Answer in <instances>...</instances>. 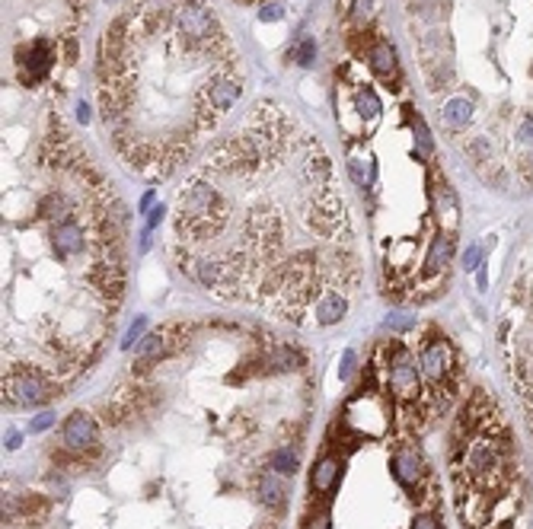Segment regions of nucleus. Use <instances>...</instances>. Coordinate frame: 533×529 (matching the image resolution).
<instances>
[{
	"mask_svg": "<svg viewBox=\"0 0 533 529\" xmlns=\"http://www.w3.org/2000/svg\"><path fill=\"white\" fill-rule=\"evenodd\" d=\"M61 396V386L32 367H6L4 373V398L10 405H45Z\"/></svg>",
	"mask_w": 533,
	"mask_h": 529,
	"instance_id": "nucleus-1",
	"label": "nucleus"
},
{
	"mask_svg": "<svg viewBox=\"0 0 533 529\" xmlns=\"http://www.w3.org/2000/svg\"><path fill=\"white\" fill-rule=\"evenodd\" d=\"M419 370L422 367H415V357L402 345H396L393 351H389V389L396 393L399 402H415V398H419V393H422Z\"/></svg>",
	"mask_w": 533,
	"mask_h": 529,
	"instance_id": "nucleus-2",
	"label": "nucleus"
},
{
	"mask_svg": "<svg viewBox=\"0 0 533 529\" xmlns=\"http://www.w3.org/2000/svg\"><path fill=\"white\" fill-rule=\"evenodd\" d=\"M419 367H422V373H425V380L444 383L450 367H454V351H450V345L444 338H428L419 351Z\"/></svg>",
	"mask_w": 533,
	"mask_h": 529,
	"instance_id": "nucleus-3",
	"label": "nucleus"
},
{
	"mask_svg": "<svg viewBox=\"0 0 533 529\" xmlns=\"http://www.w3.org/2000/svg\"><path fill=\"white\" fill-rule=\"evenodd\" d=\"M467 465L476 478L492 482V475H498V469H502V443L489 440V437H479V440L469 446Z\"/></svg>",
	"mask_w": 533,
	"mask_h": 529,
	"instance_id": "nucleus-4",
	"label": "nucleus"
},
{
	"mask_svg": "<svg viewBox=\"0 0 533 529\" xmlns=\"http://www.w3.org/2000/svg\"><path fill=\"white\" fill-rule=\"evenodd\" d=\"M61 440H64V446L74 450V453L93 450V446H96V421H93L86 411H74V415L64 421Z\"/></svg>",
	"mask_w": 533,
	"mask_h": 529,
	"instance_id": "nucleus-5",
	"label": "nucleus"
},
{
	"mask_svg": "<svg viewBox=\"0 0 533 529\" xmlns=\"http://www.w3.org/2000/svg\"><path fill=\"white\" fill-rule=\"evenodd\" d=\"M393 475H396V482L406 485V488L419 485V478H422V456H419V450H415L412 443H402L399 450L393 453Z\"/></svg>",
	"mask_w": 533,
	"mask_h": 529,
	"instance_id": "nucleus-6",
	"label": "nucleus"
},
{
	"mask_svg": "<svg viewBox=\"0 0 533 529\" xmlns=\"http://www.w3.org/2000/svg\"><path fill=\"white\" fill-rule=\"evenodd\" d=\"M450 258H454V239H450L447 233H437V239H432V249H428V256H425L422 274H425V278H434V274H441L444 268L450 265Z\"/></svg>",
	"mask_w": 533,
	"mask_h": 529,
	"instance_id": "nucleus-7",
	"label": "nucleus"
},
{
	"mask_svg": "<svg viewBox=\"0 0 533 529\" xmlns=\"http://www.w3.org/2000/svg\"><path fill=\"white\" fill-rule=\"evenodd\" d=\"M339 478H342V459L339 456L319 459L317 469H313V475H310V491H317V494L332 491V488L339 485Z\"/></svg>",
	"mask_w": 533,
	"mask_h": 529,
	"instance_id": "nucleus-8",
	"label": "nucleus"
},
{
	"mask_svg": "<svg viewBox=\"0 0 533 529\" xmlns=\"http://www.w3.org/2000/svg\"><path fill=\"white\" fill-rule=\"evenodd\" d=\"M259 498H262L265 507H272V510H282L284 507V498H288V485H284V478L278 475V472H262V478H259Z\"/></svg>",
	"mask_w": 533,
	"mask_h": 529,
	"instance_id": "nucleus-9",
	"label": "nucleus"
},
{
	"mask_svg": "<svg viewBox=\"0 0 533 529\" xmlns=\"http://www.w3.org/2000/svg\"><path fill=\"white\" fill-rule=\"evenodd\" d=\"M51 61H54V51H51V45L49 42H32V48L26 51V71H29V77L32 80H42L45 74H49V67H51Z\"/></svg>",
	"mask_w": 533,
	"mask_h": 529,
	"instance_id": "nucleus-10",
	"label": "nucleus"
},
{
	"mask_svg": "<svg viewBox=\"0 0 533 529\" xmlns=\"http://www.w3.org/2000/svg\"><path fill=\"white\" fill-rule=\"evenodd\" d=\"M371 67L380 74V77H389L396 74V51L389 42H377L371 48Z\"/></svg>",
	"mask_w": 533,
	"mask_h": 529,
	"instance_id": "nucleus-11",
	"label": "nucleus"
},
{
	"mask_svg": "<svg viewBox=\"0 0 533 529\" xmlns=\"http://www.w3.org/2000/svg\"><path fill=\"white\" fill-rule=\"evenodd\" d=\"M269 465H272V472H278V475H294V472L300 469V453L294 450V446H282V450L272 453Z\"/></svg>",
	"mask_w": 533,
	"mask_h": 529,
	"instance_id": "nucleus-12",
	"label": "nucleus"
},
{
	"mask_svg": "<svg viewBox=\"0 0 533 529\" xmlns=\"http://www.w3.org/2000/svg\"><path fill=\"white\" fill-rule=\"evenodd\" d=\"M444 119H447V125L463 128L469 119H473V102H467V99H450L447 106H444Z\"/></svg>",
	"mask_w": 533,
	"mask_h": 529,
	"instance_id": "nucleus-13",
	"label": "nucleus"
},
{
	"mask_svg": "<svg viewBox=\"0 0 533 529\" xmlns=\"http://www.w3.org/2000/svg\"><path fill=\"white\" fill-rule=\"evenodd\" d=\"M354 106H358V112L364 115V119H377L380 115V99L377 93H374L371 86H361L358 96H354Z\"/></svg>",
	"mask_w": 533,
	"mask_h": 529,
	"instance_id": "nucleus-14",
	"label": "nucleus"
},
{
	"mask_svg": "<svg viewBox=\"0 0 533 529\" xmlns=\"http://www.w3.org/2000/svg\"><path fill=\"white\" fill-rule=\"evenodd\" d=\"M313 58H317V42H313L310 36L300 39L297 48H294V61H297L300 67H310V64H313Z\"/></svg>",
	"mask_w": 533,
	"mask_h": 529,
	"instance_id": "nucleus-15",
	"label": "nucleus"
},
{
	"mask_svg": "<svg viewBox=\"0 0 533 529\" xmlns=\"http://www.w3.org/2000/svg\"><path fill=\"white\" fill-rule=\"evenodd\" d=\"M352 176H354V182H358V185L371 182V163H364V160H352Z\"/></svg>",
	"mask_w": 533,
	"mask_h": 529,
	"instance_id": "nucleus-16",
	"label": "nucleus"
},
{
	"mask_svg": "<svg viewBox=\"0 0 533 529\" xmlns=\"http://www.w3.org/2000/svg\"><path fill=\"white\" fill-rule=\"evenodd\" d=\"M282 16H284L282 4H265L262 10H259V19H262V23H275V19H282Z\"/></svg>",
	"mask_w": 533,
	"mask_h": 529,
	"instance_id": "nucleus-17",
	"label": "nucleus"
},
{
	"mask_svg": "<svg viewBox=\"0 0 533 529\" xmlns=\"http://www.w3.org/2000/svg\"><path fill=\"white\" fill-rule=\"evenodd\" d=\"M144 328H147V319H138V322H134V326L128 328V335H125V341H121V348H125V351H128V348H131L134 341H138L141 335H144Z\"/></svg>",
	"mask_w": 533,
	"mask_h": 529,
	"instance_id": "nucleus-18",
	"label": "nucleus"
},
{
	"mask_svg": "<svg viewBox=\"0 0 533 529\" xmlns=\"http://www.w3.org/2000/svg\"><path fill=\"white\" fill-rule=\"evenodd\" d=\"M51 424H54V415H51V411H42V415H36V418H32L29 430H32V434H42V430H49Z\"/></svg>",
	"mask_w": 533,
	"mask_h": 529,
	"instance_id": "nucleus-19",
	"label": "nucleus"
},
{
	"mask_svg": "<svg viewBox=\"0 0 533 529\" xmlns=\"http://www.w3.org/2000/svg\"><path fill=\"white\" fill-rule=\"evenodd\" d=\"M412 125H415V134H419V147L428 153V150H432V134H428V128L422 125V119H415Z\"/></svg>",
	"mask_w": 533,
	"mask_h": 529,
	"instance_id": "nucleus-20",
	"label": "nucleus"
},
{
	"mask_svg": "<svg viewBox=\"0 0 533 529\" xmlns=\"http://www.w3.org/2000/svg\"><path fill=\"white\" fill-rule=\"evenodd\" d=\"M354 373V351H345L342 354V367H339V380H348Z\"/></svg>",
	"mask_w": 533,
	"mask_h": 529,
	"instance_id": "nucleus-21",
	"label": "nucleus"
},
{
	"mask_svg": "<svg viewBox=\"0 0 533 529\" xmlns=\"http://www.w3.org/2000/svg\"><path fill=\"white\" fill-rule=\"evenodd\" d=\"M482 262V252H479V246H469L467 249V256H463V265H467V271H473V268H479Z\"/></svg>",
	"mask_w": 533,
	"mask_h": 529,
	"instance_id": "nucleus-22",
	"label": "nucleus"
},
{
	"mask_svg": "<svg viewBox=\"0 0 533 529\" xmlns=\"http://www.w3.org/2000/svg\"><path fill=\"white\" fill-rule=\"evenodd\" d=\"M412 529H441V523H437V517H432V513H422V517L412 520Z\"/></svg>",
	"mask_w": 533,
	"mask_h": 529,
	"instance_id": "nucleus-23",
	"label": "nucleus"
},
{
	"mask_svg": "<svg viewBox=\"0 0 533 529\" xmlns=\"http://www.w3.org/2000/svg\"><path fill=\"white\" fill-rule=\"evenodd\" d=\"M304 529H329V517H326V513H313Z\"/></svg>",
	"mask_w": 533,
	"mask_h": 529,
	"instance_id": "nucleus-24",
	"label": "nucleus"
},
{
	"mask_svg": "<svg viewBox=\"0 0 533 529\" xmlns=\"http://www.w3.org/2000/svg\"><path fill=\"white\" fill-rule=\"evenodd\" d=\"M19 443H23L19 430H6V437H4V446H6V450H19Z\"/></svg>",
	"mask_w": 533,
	"mask_h": 529,
	"instance_id": "nucleus-25",
	"label": "nucleus"
},
{
	"mask_svg": "<svg viewBox=\"0 0 533 529\" xmlns=\"http://www.w3.org/2000/svg\"><path fill=\"white\" fill-rule=\"evenodd\" d=\"M517 137H521V141H527V143L533 141V121H530V119L521 121V128H517Z\"/></svg>",
	"mask_w": 533,
	"mask_h": 529,
	"instance_id": "nucleus-26",
	"label": "nucleus"
},
{
	"mask_svg": "<svg viewBox=\"0 0 533 529\" xmlns=\"http://www.w3.org/2000/svg\"><path fill=\"white\" fill-rule=\"evenodd\" d=\"M163 214H166V208H163V204H160V208H154V211H150V221H147V233H150V230H154V226H156V223H160V221H163Z\"/></svg>",
	"mask_w": 533,
	"mask_h": 529,
	"instance_id": "nucleus-27",
	"label": "nucleus"
},
{
	"mask_svg": "<svg viewBox=\"0 0 533 529\" xmlns=\"http://www.w3.org/2000/svg\"><path fill=\"white\" fill-rule=\"evenodd\" d=\"M367 6H371V0H358V10H354V16H358V19H367V13H371Z\"/></svg>",
	"mask_w": 533,
	"mask_h": 529,
	"instance_id": "nucleus-28",
	"label": "nucleus"
},
{
	"mask_svg": "<svg viewBox=\"0 0 533 529\" xmlns=\"http://www.w3.org/2000/svg\"><path fill=\"white\" fill-rule=\"evenodd\" d=\"M77 119L84 121V125L90 121V109H86V102H80V106H77Z\"/></svg>",
	"mask_w": 533,
	"mask_h": 529,
	"instance_id": "nucleus-29",
	"label": "nucleus"
},
{
	"mask_svg": "<svg viewBox=\"0 0 533 529\" xmlns=\"http://www.w3.org/2000/svg\"><path fill=\"white\" fill-rule=\"evenodd\" d=\"M150 204H154V191H147V195H144V198H141V211H147V208H150Z\"/></svg>",
	"mask_w": 533,
	"mask_h": 529,
	"instance_id": "nucleus-30",
	"label": "nucleus"
}]
</instances>
